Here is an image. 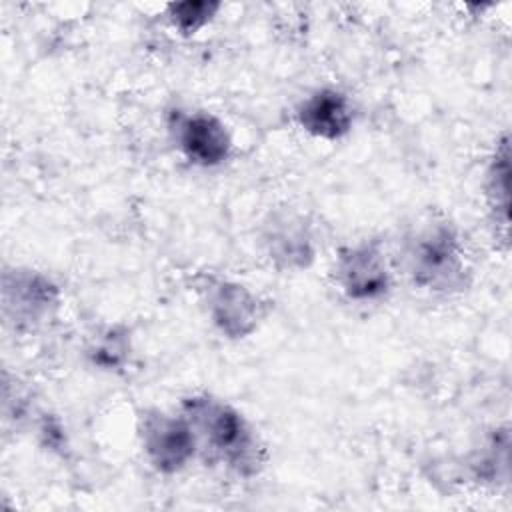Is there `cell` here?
I'll list each match as a JSON object with an SVG mask.
<instances>
[{
	"instance_id": "1",
	"label": "cell",
	"mask_w": 512,
	"mask_h": 512,
	"mask_svg": "<svg viewBox=\"0 0 512 512\" xmlns=\"http://www.w3.org/2000/svg\"><path fill=\"white\" fill-rule=\"evenodd\" d=\"M188 424L194 436L204 438L210 450H214L226 464L246 472L256 460V442L244 422V418L226 404L208 398H192L186 404Z\"/></svg>"
},
{
	"instance_id": "2",
	"label": "cell",
	"mask_w": 512,
	"mask_h": 512,
	"mask_svg": "<svg viewBox=\"0 0 512 512\" xmlns=\"http://www.w3.org/2000/svg\"><path fill=\"white\" fill-rule=\"evenodd\" d=\"M408 260L414 280L424 286L448 288L462 274L458 242L446 226H434L418 234Z\"/></svg>"
},
{
	"instance_id": "3",
	"label": "cell",
	"mask_w": 512,
	"mask_h": 512,
	"mask_svg": "<svg viewBox=\"0 0 512 512\" xmlns=\"http://www.w3.org/2000/svg\"><path fill=\"white\" fill-rule=\"evenodd\" d=\"M142 436L152 464L160 470H178L194 454L196 436L186 418L180 420L164 414L148 416Z\"/></svg>"
},
{
	"instance_id": "4",
	"label": "cell",
	"mask_w": 512,
	"mask_h": 512,
	"mask_svg": "<svg viewBox=\"0 0 512 512\" xmlns=\"http://www.w3.org/2000/svg\"><path fill=\"white\" fill-rule=\"evenodd\" d=\"M176 140L186 158L202 166L220 164L230 150L224 126L210 114L182 116L176 122Z\"/></svg>"
},
{
	"instance_id": "5",
	"label": "cell",
	"mask_w": 512,
	"mask_h": 512,
	"mask_svg": "<svg viewBox=\"0 0 512 512\" xmlns=\"http://www.w3.org/2000/svg\"><path fill=\"white\" fill-rule=\"evenodd\" d=\"M300 126L318 138H340L352 126V106L336 90H318L298 108Z\"/></svg>"
},
{
	"instance_id": "6",
	"label": "cell",
	"mask_w": 512,
	"mask_h": 512,
	"mask_svg": "<svg viewBox=\"0 0 512 512\" xmlns=\"http://www.w3.org/2000/svg\"><path fill=\"white\" fill-rule=\"evenodd\" d=\"M338 276L350 298L372 300L386 292L388 272L382 256L372 248H354L340 258Z\"/></svg>"
},
{
	"instance_id": "7",
	"label": "cell",
	"mask_w": 512,
	"mask_h": 512,
	"mask_svg": "<svg viewBox=\"0 0 512 512\" xmlns=\"http://www.w3.org/2000/svg\"><path fill=\"white\" fill-rule=\"evenodd\" d=\"M216 8H218L216 4H206V2L176 4V6H172L174 22H176L182 30L190 32V30L200 28V26L210 18V14H212Z\"/></svg>"
}]
</instances>
